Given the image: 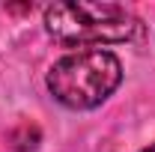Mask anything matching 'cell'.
<instances>
[{
  "label": "cell",
  "mask_w": 155,
  "mask_h": 152,
  "mask_svg": "<svg viewBox=\"0 0 155 152\" xmlns=\"http://www.w3.org/2000/svg\"><path fill=\"white\" fill-rule=\"evenodd\" d=\"M122 81V63L114 51L87 48L60 57L48 69V93L69 111H93L107 101Z\"/></svg>",
  "instance_id": "obj_1"
},
{
  "label": "cell",
  "mask_w": 155,
  "mask_h": 152,
  "mask_svg": "<svg viewBox=\"0 0 155 152\" xmlns=\"http://www.w3.org/2000/svg\"><path fill=\"white\" fill-rule=\"evenodd\" d=\"M137 18L119 3H54L45 9L48 36L69 48L119 45L137 33Z\"/></svg>",
  "instance_id": "obj_2"
},
{
  "label": "cell",
  "mask_w": 155,
  "mask_h": 152,
  "mask_svg": "<svg viewBox=\"0 0 155 152\" xmlns=\"http://www.w3.org/2000/svg\"><path fill=\"white\" fill-rule=\"evenodd\" d=\"M140 152H155V143H152V146H146V149H140Z\"/></svg>",
  "instance_id": "obj_3"
}]
</instances>
